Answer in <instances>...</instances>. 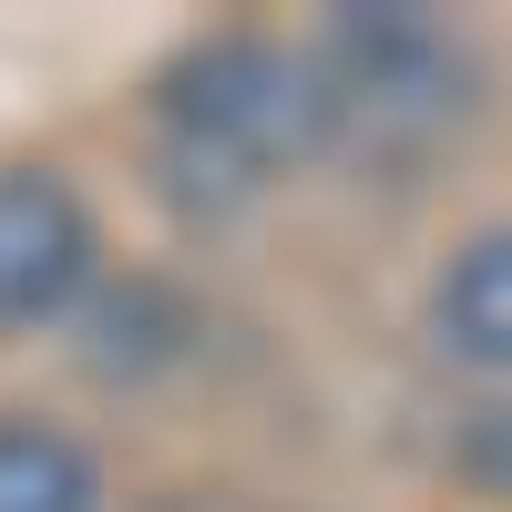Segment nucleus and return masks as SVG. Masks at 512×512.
I'll list each match as a JSON object with an SVG mask.
<instances>
[{"instance_id": "nucleus-1", "label": "nucleus", "mask_w": 512, "mask_h": 512, "mask_svg": "<svg viewBox=\"0 0 512 512\" xmlns=\"http://www.w3.org/2000/svg\"><path fill=\"white\" fill-rule=\"evenodd\" d=\"M308 144H328V113L308 52H287V41L256 31L195 41L154 93V164L185 216H226V205L267 195Z\"/></svg>"}, {"instance_id": "nucleus-2", "label": "nucleus", "mask_w": 512, "mask_h": 512, "mask_svg": "<svg viewBox=\"0 0 512 512\" xmlns=\"http://www.w3.org/2000/svg\"><path fill=\"white\" fill-rule=\"evenodd\" d=\"M318 72V113H328V144L349 154H431L451 144L461 123H472V62H461V41L420 11H338L328 41L308 52Z\"/></svg>"}, {"instance_id": "nucleus-3", "label": "nucleus", "mask_w": 512, "mask_h": 512, "mask_svg": "<svg viewBox=\"0 0 512 512\" xmlns=\"http://www.w3.org/2000/svg\"><path fill=\"white\" fill-rule=\"evenodd\" d=\"M93 267V216L52 164H0V328L52 318Z\"/></svg>"}, {"instance_id": "nucleus-4", "label": "nucleus", "mask_w": 512, "mask_h": 512, "mask_svg": "<svg viewBox=\"0 0 512 512\" xmlns=\"http://www.w3.org/2000/svg\"><path fill=\"white\" fill-rule=\"evenodd\" d=\"M441 338L461 359H482V369H512V226H492V236H472L441 267Z\"/></svg>"}, {"instance_id": "nucleus-5", "label": "nucleus", "mask_w": 512, "mask_h": 512, "mask_svg": "<svg viewBox=\"0 0 512 512\" xmlns=\"http://www.w3.org/2000/svg\"><path fill=\"white\" fill-rule=\"evenodd\" d=\"M103 472L52 420H0V512H93Z\"/></svg>"}]
</instances>
